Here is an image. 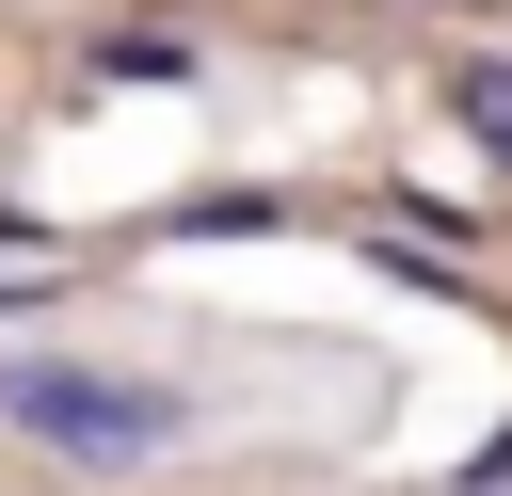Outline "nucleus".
I'll use <instances>...</instances> for the list:
<instances>
[{
  "label": "nucleus",
  "mask_w": 512,
  "mask_h": 496,
  "mask_svg": "<svg viewBox=\"0 0 512 496\" xmlns=\"http://www.w3.org/2000/svg\"><path fill=\"white\" fill-rule=\"evenodd\" d=\"M448 112H464V144L512 176V64H464V80H448Z\"/></svg>",
  "instance_id": "f03ea898"
},
{
  "label": "nucleus",
  "mask_w": 512,
  "mask_h": 496,
  "mask_svg": "<svg viewBox=\"0 0 512 496\" xmlns=\"http://www.w3.org/2000/svg\"><path fill=\"white\" fill-rule=\"evenodd\" d=\"M0 416H16L32 448H64V464H160V448L192 432V400H176V384H128V368H64V352L0 368Z\"/></svg>",
  "instance_id": "f257e3e1"
}]
</instances>
